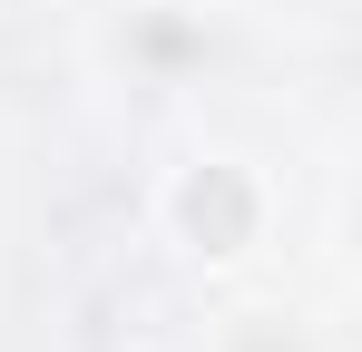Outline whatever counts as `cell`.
<instances>
[{
    "mask_svg": "<svg viewBox=\"0 0 362 352\" xmlns=\"http://www.w3.org/2000/svg\"><path fill=\"white\" fill-rule=\"evenodd\" d=\"M177 225L206 245V254H235L245 235H255V186H245L235 167H196L177 186Z\"/></svg>",
    "mask_w": 362,
    "mask_h": 352,
    "instance_id": "obj_1",
    "label": "cell"
}]
</instances>
